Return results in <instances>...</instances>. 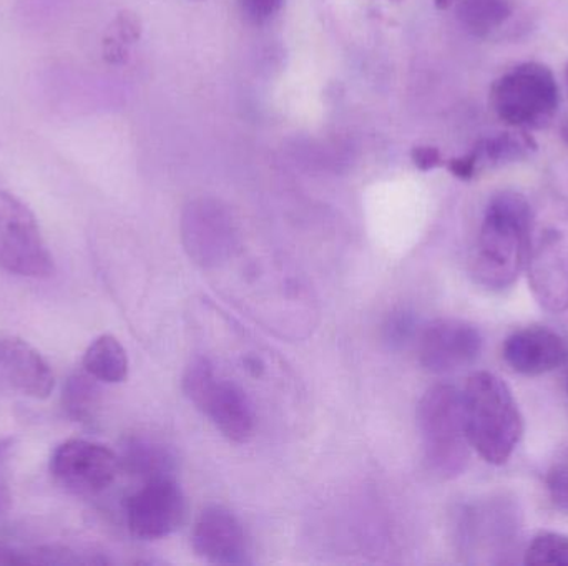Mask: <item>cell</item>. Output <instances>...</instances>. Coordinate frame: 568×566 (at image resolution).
<instances>
[{
  "instance_id": "cell-5",
  "label": "cell",
  "mask_w": 568,
  "mask_h": 566,
  "mask_svg": "<svg viewBox=\"0 0 568 566\" xmlns=\"http://www.w3.org/2000/svg\"><path fill=\"white\" fill-rule=\"evenodd\" d=\"M489 102L506 125L527 132L542 130L559 112V85L549 66L520 63L493 83Z\"/></svg>"
},
{
  "instance_id": "cell-25",
  "label": "cell",
  "mask_w": 568,
  "mask_h": 566,
  "mask_svg": "<svg viewBox=\"0 0 568 566\" xmlns=\"http://www.w3.org/2000/svg\"><path fill=\"white\" fill-rule=\"evenodd\" d=\"M410 158L420 172H430V169L437 168L444 163L439 148L429 145L414 146Z\"/></svg>"
},
{
  "instance_id": "cell-18",
  "label": "cell",
  "mask_w": 568,
  "mask_h": 566,
  "mask_svg": "<svg viewBox=\"0 0 568 566\" xmlns=\"http://www.w3.org/2000/svg\"><path fill=\"white\" fill-rule=\"evenodd\" d=\"M95 381L89 372H79L67 381L62 395L63 411L73 421L83 422L92 419L93 411L99 404Z\"/></svg>"
},
{
  "instance_id": "cell-31",
  "label": "cell",
  "mask_w": 568,
  "mask_h": 566,
  "mask_svg": "<svg viewBox=\"0 0 568 566\" xmlns=\"http://www.w3.org/2000/svg\"><path fill=\"white\" fill-rule=\"evenodd\" d=\"M567 392H568V381H567Z\"/></svg>"
},
{
  "instance_id": "cell-4",
  "label": "cell",
  "mask_w": 568,
  "mask_h": 566,
  "mask_svg": "<svg viewBox=\"0 0 568 566\" xmlns=\"http://www.w3.org/2000/svg\"><path fill=\"white\" fill-rule=\"evenodd\" d=\"M424 459L437 477L456 478L469 464L470 444L464 422L463 392L449 384L427 389L417 405Z\"/></svg>"
},
{
  "instance_id": "cell-13",
  "label": "cell",
  "mask_w": 568,
  "mask_h": 566,
  "mask_svg": "<svg viewBox=\"0 0 568 566\" xmlns=\"http://www.w3.org/2000/svg\"><path fill=\"white\" fill-rule=\"evenodd\" d=\"M503 354L513 371L524 375H542L566 362L567 346L557 332L534 326L509 336Z\"/></svg>"
},
{
  "instance_id": "cell-9",
  "label": "cell",
  "mask_w": 568,
  "mask_h": 566,
  "mask_svg": "<svg viewBox=\"0 0 568 566\" xmlns=\"http://www.w3.org/2000/svg\"><path fill=\"white\" fill-rule=\"evenodd\" d=\"M185 518V497L173 478L146 481L126 502V521L135 537L160 541L179 531Z\"/></svg>"
},
{
  "instance_id": "cell-27",
  "label": "cell",
  "mask_w": 568,
  "mask_h": 566,
  "mask_svg": "<svg viewBox=\"0 0 568 566\" xmlns=\"http://www.w3.org/2000/svg\"><path fill=\"white\" fill-rule=\"evenodd\" d=\"M23 564H26V558H23V554H20V552L10 550V548H6L2 547V545H0V566Z\"/></svg>"
},
{
  "instance_id": "cell-8",
  "label": "cell",
  "mask_w": 568,
  "mask_h": 566,
  "mask_svg": "<svg viewBox=\"0 0 568 566\" xmlns=\"http://www.w3.org/2000/svg\"><path fill=\"white\" fill-rule=\"evenodd\" d=\"M120 471V461L105 445L72 439L50 457V472L67 491L95 495L109 488Z\"/></svg>"
},
{
  "instance_id": "cell-22",
  "label": "cell",
  "mask_w": 568,
  "mask_h": 566,
  "mask_svg": "<svg viewBox=\"0 0 568 566\" xmlns=\"http://www.w3.org/2000/svg\"><path fill=\"white\" fill-rule=\"evenodd\" d=\"M112 33L126 45H132L142 37V20L132 10H122L113 22Z\"/></svg>"
},
{
  "instance_id": "cell-7",
  "label": "cell",
  "mask_w": 568,
  "mask_h": 566,
  "mask_svg": "<svg viewBox=\"0 0 568 566\" xmlns=\"http://www.w3.org/2000/svg\"><path fill=\"white\" fill-rule=\"evenodd\" d=\"M0 268L26 278H50L52 255L32 209L16 195L0 189Z\"/></svg>"
},
{
  "instance_id": "cell-26",
  "label": "cell",
  "mask_w": 568,
  "mask_h": 566,
  "mask_svg": "<svg viewBox=\"0 0 568 566\" xmlns=\"http://www.w3.org/2000/svg\"><path fill=\"white\" fill-rule=\"evenodd\" d=\"M447 169L459 179H473L479 172V163H477L476 153L470 150L467 155L453 158L447 162Z\"/></svg>"
},
{
  "instance_id": "cell-3",
  "label": "cell",
  "mask_w": 568,
  "mask_h": 566,
  "mask_svg": "<svg viewBox=\"0 0 568 566\" xmlns=\"http://www.w3.org/2000/svg\"><path fill=\"white\" fill-rule=\"evenodd\" d=\"M527 272L534 298L550 312L568 309V199L547 196L532 208Z\"/></svg>"
},
{
  "instance_id": "cell-1",
  "label": "cell",
  "mask_w": 568,
  "mask_h": 566,
  "mask_svg": "<svg viewBox=\"0 0 568 566\" xmlns=\"http://www.w3.org/2000/svg\"><path fill=\"white\" fill-rule=\"evenodd\" d=\"M532 205L517 192H499L487 203L474 258L477 282L504 291L519 279L529 249Z\"/></svg>"
},
{
  "instance_id": "cell-2",
  "label": "cell",
  "mask_w": 568,
  "mask_h": 566,
  "mask_svg": "<svg viewBox=\"0 0 568 566\" xmlns=\"http://www.w3.org/2000/svg\"><path fill=\"white\" fill-rule=\"evenodd\" d=\"M463 409L470 447L487 464H506L524 434L523 414L509 385L490 372H476L464 389Z\"/></svg>"
},
{
  "instance_id": "cell-6",
  "label": "cell",
  "mask_w": 568,
  "mask_h": 566,
  "mask_svg": "<svg viewBox=\"0 0 568 566\" xmlns=\"http://www.w3.org/2000/svg\"><path fill=\"white\" fill-rule=\"evenodd\" d=\"M183 391L226 439L243 444L252 438L255 414L248 398L239 385L216 378L206 359H196L189 366Z\"/></svg>"
},
{
  "instance_id": "cell-20",
  "label": "cell",
  "mask_w": 568,
  "mask_h": 566,
  "mask_svg": "<svg viewBox=\"0 0 568 566\" xmlns=\"http://www.w3.org/2000/svg\"><path fill=\"white\" fill-rule=\"evenodd\" d=\"M129 464L133 471L150 478L169 477L172 461L162 449L150 444H135L130 449Z\"/></svg>"
},
{
  "instance_id": "cell-12",
  "label": "cell",
  "mask_w": 568,
  "mask_h": 566,
  "mask_svg": "<svg viewBox=\"0 0 568 566\" xmlns=\"http://www.w3.org/2000/svg\"><path fill=\"white\" fill-rule=\"evenodd\" d=\"M193 550L203 560L216 565H242L246 562L245 532L239 518L226 508L212 505L196 521Z\"/></svg>"
},
{
  "instance_id": "cell-16",
  "label": "cell",
  "mask_w": 568,
  "mask_h": 566,
  "mask_svg": "<svg viewBox=\"0 0 568 566\" xmlns=\"http://www.w3.org/2000/svg\"><path fill=\"white\" fill-rule=\"evenodd\" d=\"M514 12L516 9L510 0H459L456 9L460 25L480 39L499 32L513 19Z\"/></svg>"
},
{
  "instance_id": "cell-29",
  "label": "cell",
  "mask_w": 568,
  "mask_h": 566,
  "mask_svg": "<svg viewBox=\"0 0 568 566\" xmlns=\"http://www.w3.org/2000/svg\"><path fill=\"white\" fill-rule=\"evenodd\" d=\"M562 138H564V142L567 143L568 145V123H566V125L562 126Z\"/></svg>"
},
{
  "instance_id": "cell-15",
  "label": "cell",
  "mask_w": 568,
  "mask_h": 566,
  "mask_svg": "<svg viewBox=\"0 0 568 566\" xmlns=\"http://www.w3.org/2000/svg\"><path fill=\"white\" fill-rule=\"evenodd\" d=\"M83 371L105 384H119L129 375V356L119 339L100 336L83 354Z\"/></svg>"
},
{
  "instance_id": "cell-21",
  "label": "cell",
  "mask_w": 568,
  "mask_h": 566,
  "mask_svg": "<svg viewBox=\"0 0 568 566\" xmlns=\"http://www.w3.org/2000/svg\"><path fill=\"white\" fill-rule=\"evenodd\" d=\"M547 491H549L550 501L559 511L568 514V467L567 465H556L547 474Z\"/></svg>"
},
{
  "instance_id": "cell-17",
  "label": "cell",
  "mask_w": 568,
  "mask_h": 566,
  "mask_svg": "<svg viewBox=\"0 0 568 566\" xmlns=\"http://www.w3.org/2000/svg\"><path fill=\"white\" fill-rule=\"evenodd\" d=\"M536 150V140L527 130L517 128V132L497 133L489 138L480 140L473 152L476 153L480 169L483 166H503L520 162Z\"/></svg>"
},
{
  "instance_id": "cell-11",
  "label": "cell",
  "mask_w": 568,
  "mask_h": 566,
  "mask_svg": "<svg viewBox=\"0 0 568 566\" xmlns=\"http://www.w3.org/2000/svg\"><path fill=\"white\" fill-rule=\"evenodd\" d=\"M0 381L32 399H47L53 391L49 362L29 342L10 332H0Z\"/></svg>"
},
{
  "instance_id": "cell-30",
  "label": "cell",
  "mask_w": 568,
  "mask_h": 566,
  "mask_svg": "<svg viewBox=\"0 0 568 566\" xmlns=\"http://www.w3.org/2000/svg\"><path fill=\"white\" fill-rule=\"evenodd\" d=\"M566 79H567V85H568V63H567V66H566Z\"/></svg>"
},
{
  "instance_id": "cell-24",
  "label": "cell",
  "mask_w": 568,
  "mask_h": 566,
  "mask_svg": "<svg viewBox=\"0 0 568 566\" xmlns=\"http://www.w3.org/2000/svg\"><path fill=\"white\" fill-rule=\"evenodd\" d=\"M129 47L130 45L123 43L119 37L110 32L102 42L103 60L110 63V65H123V63H126V60H129Z\"/></svg>"
},
{
  "instance_id": "cell-10",
  "label": "cell",
  "mask_w": 568,
  "mask_h": 566,
  "mask_svg": "<svg viewBox=\"0 0 568 566\" xmlns=\"http://www.w3.org/2000/svg\"><path fill=\"white\" fill-rule=\"evenodd\" d=\"M480 332L460 319H437L420 332L417 354L420 364L433 374H449L467 368L479 358Z\"/></svg>"
},
{
  "instance_id": "cell-14",
  "label": "cell",
  "mask_w": 568,
  "mask_h": 566,
  "mask_svg": "<svg viewBox=\"0 0 568 566\" xmlns=\"http://www.w3.org/2000/svg\"><path fill=\"white\" fill-rule=\"evenodd\" d=\"M230 219L216 206L200 205L190 208L185 218L186 251L200 265H219L229 256L233 245V229Z\"/></svg>"
},
{
  "instance_id": "cell-23",
  "label": "cell",
  "mask_w": 568,
  "mask_h": 566,
  "mask_svg": "<svg viewBox=\"0 0 568 566\" xmlns=\"http://www.w3.org/2000/svg\"><path fill=\"white\" fill-rule=\"evenodd\" d=\"M284 0H240L243 16L253 23H265L282 10Z\"/></svg>"
},
{
  "instance_id": "cell-19",
  "label": "cell",
  "mask_w": 568,
  "mask_h": 566,
  "mask_svg": "<svg viewBox=\"0 0 568 566\" xmlns=\"http://www.w3.org/2000/svg\"><path fill=\"white\" fill-rule=\"evenodd\" d=\"M527 565L568 566V537L554 532H542L534 538L526 552Z\"/></svg>"
},
{
  "instance_id": "cell-28",
  "label": "cell",
  "mask_w": 568,
  "mask_h": 566,
  "mask_svg": "<svg viewBox=\"0 0 568 566\" xmlns=\"http://www.w3.org/2000/svg\"><path fill=\"white\" fill-rule=\"evenodd\" d=\"M454 2H456V0H434V6H436L439 10H446L449 9Z\"/></svg>"
}]
</instances>
